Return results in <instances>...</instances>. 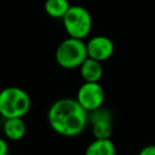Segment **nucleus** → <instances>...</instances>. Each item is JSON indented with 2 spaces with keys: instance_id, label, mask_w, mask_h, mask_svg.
<instances>
[{
  "instance_id": "20e7f679",
  "label": "nucleus",
  "mask_w": 155,
  "mask_h": 155,
  "mask_svg": "<svg viewBox=\"0 0 155 155\" xmlns=\"http://www.w3.org/2000/svg\"><path fill=\"white\" fill-rule=\"evenodd\" d=\"M63 26L69 37L85 39L93 27V18L86 8L82 5H70L62 18Z\"/></svg>"
},
{
  "instance_id": "1a4fd4ad",
  "label": "nucleus",
  "mask_w": 155,
  "mask_h": 155,
  "mask_svg": "<svg viewBox=\"0 0 155 155\" xmlns=\"http://www.w3.org/2000/svg\"><path fill=\"white\" fill-rule=\"evenodd\" d=\"M85 155H116V147L110 138L95 139L87 146Z\"/></svg>"
},
{
  "instance_id": "39448f33",
  "label": "nucleus",
  "mask_w": 155,
  "mask_h": 155,
  "mask_svg": "<svg viewBox=\"0 0 155 155\" xmlns=\"http://www.w3.org/2000/svg\"><path fill=\"white\" fill-rule=\"evenodd\" d=\"M77 101L87 113L103 106L105 93L99 82H84L78 89Z\"/></svg>"
},
{
  "instance_id": "f03ea898",
  "label": "nucleus",
  "mask_w": 155,
  "mask_h": 155,
  "mask_svg": "<svg viewBox=\"0 0 155 155\" xmlns=\"http://www.w3.org/2000/svg\"><path fill=\"white\" fill-rule=\"evenodd\" d=\"M31 108V98L25 89L16 86L0 91V116L5 119L24 118Z\"/></svg>"
},
{
  "instance_id": "7ed1b4c3",
  "label": "nucleus",
  "mask_w": 155,
  "mask_h": 155,
  "mask_svg": "<svg viewBox=\"0 0 155 155\" xmlns=\"http://www.w3.org/2000/svg\"><path fill=\"white\" fill-rule=\"evenodd\" d=\"M87 58L84 39L68 37L58 46L55 51L56 63L64 69L79 68Z\"/></svg>"
},
{
  "instance_id": "f257e3e1",
  "label": "nucleus",
  "mask_w": 155,
  "mask_h": 155,
  "mask_svg": "<svg viewBox=\"0 0 155 155\" xmlns=\"http://www.w3.org/2000/svg\"><path fill=\"white\" fill-rule=\"evenodd\" d=\"M48 122L56 134L64 137H74L82 134L88 123V113L77 99L61 98L48 110Z\"/></svg>"
},
{
  "instance_id": "423d86ee",
  "label": "nucleus",
  "mask_w": 155,
  "mask_h": 155,
  "mask_svg": "<svg viewBox=\"0 0 155 155\" xmlns=\"http://www.w3.org/2000/svg\"><path fill=\"white\" fill-rule=\"evenodd\" d=\"M86 50L88 58L103 63L104 61L112 58L115 51V46L110 37L97 35L88 39L86 43Z\"/></svg>"
},
{
  "instance_id": "4468645a",
  "label": "nucleus",
  "mask_w": 155,
  "mask_h": 155,
  "mask_svg": "<svg viewBox=\"0 0 155 155\" xmlns=\"http://www.w3.org/2000/svg\"><path fill=\"white\" fill-rule=\"evenodd\" d=\"M9 154V144L7 140L0 137V155H8Z\"/></svg>"
},
{
  "instance_id": "ddd939ff",
  "label": "nucleus",
  "mask_w": 155,
  "mask_h": 155,
  "mask_svg": "<svg viewBox=\"0 0 155 155\" xmlns=\"http://www.w3.org/2000/svg\"><path fill=\"white\" fill-rule=\"evenodd\" d=\"M138 155H155V144L146 146L139 151Z\"/></svg>"
},
{
  "instance_id": "6e6552de",
  "label": "nucleus",
  "mask_w": 155,
  "mask_h": 155,
  "mask_svg": "<svg viewBox=\"0 0 155 155\" xmlns=\"http://www.w3.org/2000/svg\"><path fill=\"white\" fill-rule=\"evenodd\" d=\"M3 133L5 137L11 141H18L22 139L27 133V124L24 118L5 119Z\"/></svg>"
},
{
  "instance_id": "0eeeda50",
  "label": "nucleus",
  "mask_w": 155,
  "mask_h": 155,
  "mask_svg": "<svg viewBox=\"0 0 155 155\" xmlns=\"http://www.w3.org/2000/svg\"><path fill=\"white\" fill-rule=\"evenodd\" d=\"M79 68L81 78L84 80V82H100L103 77L102 63L91 58H87Z\"/></svg>"
},
{
  "instance_id": "f8f14e48",
  "label": "nucleus",
  "mask_w": 155,
  "mask_h": 155,
  "mask_svg": "<svg viewBox=\"0 0 155 155\" xmlns=\"http://www.w3.org/2000/svg\"><path fill=\"white\" fill-rule=\"evenodd\" d=\"M112 120H113L112 113L107 108L103 107V106L88 113V123H91V124L100 122V121H112Z\"/></svg>"
},
{
  "instance_id": "9d476101",
  "label": "nucleus",
  "mask_w": 155,
  "mask_h": 155,
  "mask_svg": "<svg viewBox=\"0 0 155 155\" xmlns=\"http://www.w3.org/2000/svg\"><path fill=\"white\" fill-rule=\"evenodd\" d=\"M70 8L68 0H46L44 9L47 15L55 19H62Z\"/></svg>"
},
{
  "instance_id": "9b49d317",
  "label": "nucleus",
  "mask_w": 155,
  "mask_h": 155,
  "mask_svg": "<svg viewBox=\"0 0 155 155\" xmlns=\"http://www.w3.org/2000/svg\"><path fill=\"white\" fill-rule=\"evenodd\" d=\"M91 133L95 139H108L113 134L112 121H100L91 124Z\"/></svg>"
}]
</instances>
